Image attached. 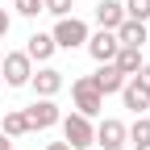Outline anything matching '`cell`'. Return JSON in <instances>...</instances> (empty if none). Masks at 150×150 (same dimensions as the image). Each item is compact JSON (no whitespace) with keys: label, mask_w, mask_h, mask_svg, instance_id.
<instances>
[{"label":"cell","mask_w":150,"mask_h":150,"mask_svg":"<svg viewBox=\"0 0 150 150\" xmlns=\"http://www.w3.org/2000/svg\"><path fill=\"white\" fill-rule=\"evenodd\" d=\"M59 125H63V138H67L71 150H88V146H96V125H92V117L71 112V117H63Z\"/></svg>","instance_id":"6da1fadb"},{"label":"cell","mask_w":150,"mask_h":150,"mask_svg":"<svg viewBox=\"0 0 150 150\" xmlns=\"http://www.w3.org/2000/svg\"><path fill=\"white\" fill-rule=\"evenodd\" d=\"M29 75H33V63L25 50H8L4 63H0V79L8 88H29Z\"/></svg>","instance_id":"7a4b0ae2"},{"label":"cell","mask_w":150,"mask_h":150,"mask_svg":"<svg viewBox=\"0 0 150 150\" xmlns=\"http://www.w3.org/2000/svg\"><path fill=\"white\" fill-rule=\"evenodd\" d=\"M71 96H75V112H83V117L104 112V96H100V88L92 83V75H83V79L71 83Z\"/></svg>","instance_id":"3957f363"},{"label":"cell","mask_w":150,"mask_h":150,"mask_svg":"<svg viewBox=\"0 0 150 150\" xmlns=\"http://www.w3.org/2000/svg\"><path fill=\"white\" fill-rule=\"evenodd\" d=\"M54 46L59 50H75V46H83L88 42V25L79 21V17H59V25H54Z\"/></svg>","instance_id":"277c9868"},{"label":"cell","mask_w":150,"mask_h":150,"mask_svg":"<svg viewBox=\"0 0 150 150\" xmlns=\"http://www.w3.org/2000/svg\"><path fill=\"white\" fill-rule=\"evenodd\" d=\"M25 121H29V134H42V129H50V125L63 121V112H59L54 100H42V96H38V100L25 108Z\"/></svg>","instance_id":"5b68a950"},{"label":"cell","mask_w":150,"mask_h":150,"mask_svg":"<svg viewBox=\"0 0 150 150\" xmlns=\"http://www.w3.org/2000/svg\"><path fill=\"white\" fill-rule=\"evenodd\" d=\"M63 71L59 67H42V71H33L29 75V88L38 92V96H42V100H54V96H59V92H63Z\"/></svg>","instance_id":"8992f818"},{"label":"cell","mask_w":150,"mask_h":150,"mask_svg":"<svg viewBox=\"0 0 150 150\" xmlns=\"http://www.w3.org/2000/svg\"><path fill=\"white\" fill-rule=\"evenodd\" d=\"M88 54H92V59H96V63H112V54H117V33H108V29H100V33H88Z\"/></svg>","instance_id":"52a82bcc"},{"label":"cell","mask_w":150,"mask_h":150,"mask_svg":"<svg viewBox=\"0 0 150 150\" xmlns=\"http://www.w3.org/2000/svg\"><path fill=\"white\" fill-rule=\"evenodd\" d=\"M96 146H100V150H121V146H125V125H121L117 117H104V121L96 125Z\"/></svg>","instance_id":"ba28073f"},{"label":"cell","mask_w":150,"mask_h":150,"mask_svg":"<svg viewBox=\"0 0 150 150\" xmlns=\"http://www.w3.org/2000/svg\"><path fill=\"white\" fill-rule=\"evenodd\" d=\"M121 100H125V108L134 112V117H146V108H150V92H146L138 79H125V88H121Z\"/></svg>","instance_id":"9c48e42d"},{"label":"cell","mask_w":150,"mask_h":150,"mask_svg":"<svg viewBox=\"0 0 150 150\" xmlns=\"http://www.w3.org/2000/svg\"><path fill=\"white\" fill-rule=\"evenodd\" d=\"M121 21H125V4H121V0H100V4H96V25L100 29L117 33Z\"/></svg>","instance_id":"30bf717a"},{"label":"cell","mask_w":150,"mask_h":150,"mask_svg":"<svg viewBox=\"0 0 150 150\" xmlns=\"http://www.w3.org/2000/svg\"><path fill=\"white\" fill-rule=\"evenodd\" d=\"M92 83L100 88V96H112V92H121V88H125V75L112 67V63H100V71L92 75Z\"/></svg>","instance_id":"8fae6325"},{"label":"cell","mask_w":150,"mask_h":150,"mask_svg":"<svg viewBox=\"0 0 150 150\" xmlns=\"http://www.w3.org/2000/svg\"><path fill=\"white\" fill-rule=\"evenodd\" d=\"M112 67H117L125 79H134V75L142 71V50H134V46H117V54H112Z\"/></svg>","instance_id":"7c38bea8"},{"label":"cell","mask_w":150,"mask_h":150,"mask_svg":"<svg viewBox=\"0 0 150 150\" xmlns=\"http://www.w3.org/2000/svg\"><path fill=\"white\" fill-rule=\"evenodd\" d=\"M59 50L54 46V38L50 33H29V42H25V54H29V63H50V54Z\"/></svg>","instance_id":"4fadbf2b"},{"label":"cell","mask_w":150,"mask_h":150,"mask_svg":"<svg viewBox=\"0 0 150 150\" xmlns=\"http://www.w3.org/2000/svg\"><path fill=\"white\" fill-rule=\"evenodd\" d=\"M117 42L142 50V46H146V21H129V17H125V21L117 25Z\"/></svg>","instance_id":"5bb4252c"},{"label":"cell","mask_w":150,"mask_h":150,"mask_svg":"<svg viewBox=\"0 0 150 150\" xmlns=\"http://www.w3.org/2000/svg\"><path fill=\"white\" fill-rule=\"evenodd\" d=\"M0 134H4V138H25V134H29L25 108H13V112H4V125H0Z\"/></svg>","instance_id":"9a60e30c"},{"label":"cell","mask_w":150,"mask_h":150,"mask_svg":"<svg viewBox=\"0 0 150 150\" xmlns=\"http://www.w3.org/2000/svg\"><path fill=\"white\" fill-rule=\"evenodd\" d=\"M125 142H150V117H134V125H125Z\"/></svg>","instance_id":"2e32d148"},{"label":"cell","mask_w":150,"mask_h":150,"mask_svg":"<svg viewBox=\"0 0 150 150\" xmlns=\"http://www.w3.org/2000/svg\"><path fill=\"white\" fill-rule=\"evenodd\" d=\"M125 17L129 21H150V0H125Z\"/></svg>","instance_id":"e0dca14e"},{"label":"cell","mask_w":150,"mask_h":150,"mask_svg":"<svg viewBox=\"0 0 150 150\" xmlns=\"http://www.w3.org/2000/svg\"><path fill=\"white\" fill-rule=\"evenodd\" d=\"M71 8H75V0H42V13H50V17H71Z\"/></svg>","instance_id":"ac0fdd59"},{"label":"cell","mask_w":150,"mask_h":150,"mask_svg":"<svg viewBox=\"0 0 150 150\" xmlns=\"http://www.w3.org/2000/svg\"><path fill=\"white\" fill-rule=\"evenodd\" d=\"M13 8L21 17H38V13H42V0H13Z\"/></svg>","instance_id":"d6986e66"},{"label":"cell","mask_w":150,"mask_h":150,"mask_svg":"<svg viewBox=\"0 0 150 150\" xmlns=\"http://www.w3.org/2000/svg\"><path fill=\"white\" fill-rule=\"evenodd\" d=\"M8 29H13V17H8L4 8H0V42H4V38H8Z\"/></svg>","instance_id":"ffe728a7"},{"label":"cell","mask_w":150,"mask_h":150,"mask_svg":"<svg viewBox=\"0 0 150 150\" xmlns=\"http://www.w3.org/2000/svg\"><path fill=\"white\" fill-rule=\"evenodd\" d=\"M134 79H138V83H142V88H146V92H150V63H142V71H138V75H134Z\"/></svg>","instance_id":"44dd1931"},{"label":"cell","mask_w":150,"mask_h":150,"mask_svg":"<svg viewBox=\"0 0 150 150\" xmlns=\"http://www.w3.org/2000/svg\"><path fill=\"white\" fill-rule=\"evenodd\" d=\"M0 150H13V138H4V134H0Z\"/></svg>","instance_id":"7402d4cb"},{"label":"cell","mask_w":150,"mask_h":150,"mask_svg":"<svg viewBox=\"0 0 150 150\" xmlns=\"http://www.w3.org/2000/svg\"><path fill=\"white\" fill-rule=\"evenodd\" d=\"M46 150H71V146H67V142H50Z\"/></svg>","instance_id":"603a6c76"},{"label":"cell","mask_w":150,"mask_h":150,"mask_svg":"<svg viewBox=\"0 0 150 150\" xmlns=\"http://www.w3.org/2000/svg\"><path fill=\"white\" fill-rule=\"evenodd\" d=\"M134 150H150V142H138V146H134Z\"/></svg>","instance_id":"cb8c5ba5"},{"label":"cell","mask_w":150,"mask_h":150,"mask_svg":"<svg viewBox=\"0 0 150 150\" xmlns=\"http://www.w3.org/2000/svg\"><path fill=\"white\" fill-rule=\"evenodd\" d=\"M0 83H4V79H0Z\"/></svg>","instance_id":"d4e9b609"}]
</instances>
